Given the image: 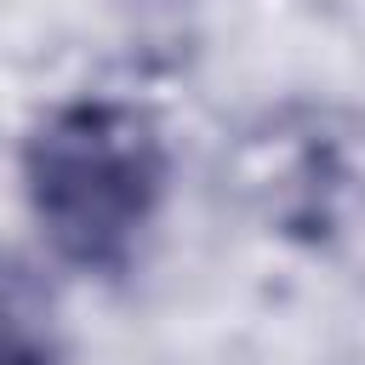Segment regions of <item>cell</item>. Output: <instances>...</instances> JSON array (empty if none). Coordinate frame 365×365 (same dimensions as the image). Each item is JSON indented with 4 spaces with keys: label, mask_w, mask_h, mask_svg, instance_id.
Returning a JSON list of instances; mask_svg holds the SVG:
<instances>
[{
    "label": "cell",
    "mask_w": 365,
    "mask_h": 365,
    "mask_svg": "<svg viewBox=\"0 0 365 365\" xmlns=\"http://www.w3.org/2000/svg\"><path fill=\"white\" fill-rule=\"evenodd\" d=\"M29 205L74 268H125L165 194V143L120 97L57 103L23 143Z\"/></svg>",
    "instance_id": "cell-1"
},
{
    "label": "cell",
    "mask_w": 365,
    "mask_h": 365,
    "mask_svg": "<svg viewBox=\"0 0 365 365\" xmlns=\"http://www.w3.org/2000/svg\"><path fill=\"white\" fill-rule=\"evenodd\" d=\"M57 359L63 336L51 319V297L23 262L0 257V365H57Z\"/></svg>",
    "instance_id": "cell-2"
}]
</instances>
